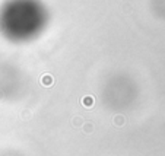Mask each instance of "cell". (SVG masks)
<instances>
[{
    "label": "cell",
    "mask_w": 165,
    "mask_h": 156,
    "mask_svg": "<svg viewBox=\"0 0 165 156\" xmlns=\"http://www.w3.org/2000/svg\"><path fill=\"white\" fill-rule=\"evenodd\" d=\"M53 83V78L51 76H50V74H46V76H44V78H42V85H48V86H50V85Z\"/></svg>",
    "instance_id": "obj_1"
},
{
    "label": "cell",
    "mask_w": 165,
    "mask_h": 156,
    "mask_svg": "<svg viewBox=\"0 0 165 156\" xmlns=\"http://www.w3.org/2000/svg\"><path fill=\"white\" fill-rule=\"evenodd\" d=\"M85 104H86V105H92V98H91V96H86V98H85Z\"/></svg>",
    "instance_id": "obj_2"
}]
</instances>
